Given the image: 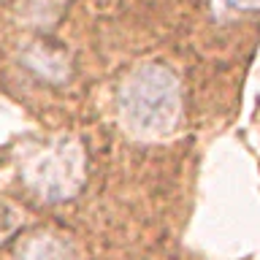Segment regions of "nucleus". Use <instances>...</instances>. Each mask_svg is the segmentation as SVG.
Returning <instances> with one entry per match:
<instances>
[{"label": "nucleus", "mask_w": 260, "mask_h": 260, "mask_svg": "<svg viewBox=\"0 0 260 260\" xmlns=\"http://www.w3.org/2000/svg\"><path fill=\"white\" fill-rule=\"evenodd\" d=\"M19 260H73L65 244H60L54 236H32L22 247Z\"/></svg>", "instance_id": "7ed1b4c3"}, {"label": "nucleus", "mask_w": 260, "mask_h": 260, "mask_svg": "<svg viewBox=\"0 0 260 260\" xmlns=\"http://www.w3.org/2000/svg\"><path fill=\"white\" fill-rule=\"evenodd\" d=\"M84 179V157L73 141H54L30 157L24 168V182L46 201L71 198Z\"/></svg>", "instance_id": "f03ea898"}, {"label": "nucleus", "mask_w": 260, "mask_h": 260, "mask_svg": "<svg viewBox=\"0 0 260 260\" xmlns=\"http://www.w3.org/2000/svg\"><path fill=\"white\" fill-rule=\"evenodd\" d=\"M119 114L138 136H168L182 117L176 76L160 62L133 68L119 87Z\"/></svg>", "instance_id": "f257e3e1"}, {"label": "nucleus", "mask_w": 260, "mask_h": 260, "mask_svg": "<svg viewBox=\"0 0 260 260\" xmlns=\"http://www.w3.org/2000/svg\"><path fill=\"white\" fill-rule=\"evenodd\" d=\"M219 11H252L260 8V0H214Z\"/></svg>", "instance_id": "20e7f679"}]
</instances>
